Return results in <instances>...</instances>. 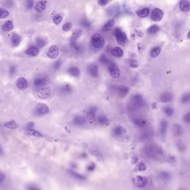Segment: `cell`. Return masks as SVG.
<instances>
[{"label": "cell", "mask_w": 190, "mask_h": 190, "mask_svg": "<svg viewBox=\"0 0 190 190\" xmlns=\"http://www.w3.org/2000/svg\"><path fill=\"white\" fill-rule=\"evenodd\" d=\"M14 24L11 20H7L2 25V29L4 31H9L13 29Z\"/></svg>", "instance_id": "cell-25"}, {"label": "cell", "mask_w": 190, "mask_h": 190, "mask_svg": "<svg viewBox=\"0 0 190 190\" xmlns=\"http://www.w3.org/2000/svg\"><path fill=\"white\" fill-rule=\"evenodd\" d=\"M108 71L111 77L113 78H117L121 75L119 68L115 63H111L108 68Z\"/></svg>", "instance_id": "cell-5"}, {"label": "cell", "mask_w": 190, "mask_h": 190, "mask_svg": "<svg viewBox=\"0 0 190 190\" xmlns=\"http://www.w3.org/2000/svg\"><path fill=\"white\" fill-rule=\"evenodd\" d=\"M99 61L103 64H106L108 63V59L104 54H101L99 58Z\"/></svg>", "instance_id": "cell-45"}, {"label": "cell", "mask_w": 190, "mask_h": 190, "mask_svg": "<svg viewBox=\"0 0 190 190\" xmlns=\"http://www.w3.org/2000/svg\"><path fill=\"white\" fill-rule=\"evenodd\" d=\"M161 51V48L159 46H156V47L154 48L151 51V57L153 58L156 57L159 54Z\"/></svg>", "instance_id": "cell-34"}, {"label": "cell", "mask_w": 190, "mask_h": 190, "mask_svg": "<svg viewBox=\"0 0 190 190\" xmlns=\"http://www.w3.org/2000/svg\"><path fill=\"white\" fill-rule=\"evenodd\" d=\"M113 33L119 44L123 45L127 42V35L125 32H123L121 28H115L114 30Z\"/></svg>", "instance_id": "cell-1"}, {"label": "cell", "mask_w": 190, "mask_h": 190, "mask_svg": "<svg viewBox=\"0 0 190 190\" xmlns=\"http://www.w3.org/2000/svg\"><path fill=\"white\" fill-rule=\"evenodd\" d=\"M72 27V23L70 22H67L65 23L62 27V29L63 31L65 32L68 31H69Z\"/></svg>", "instance_id": "cell-41"}, {"label": "cell", "mask_w": 190, "mask_h": 190, "mask_svg": "<svg viewBox=\"0 0 190 190\" xmlns=\"http://www.w3.org/2000/svg\"><path fill=\"white\" fill-rule=\"evenodd\" d=\"M36 94L39 99H47L51 95V89L48 86L40 87L36 91Z\"/></svg>", "instance_id": "cell-4"}, {"label": "cell", "mask_w": 190, "mask_h": 190, "mask_svg": "<svg viewBox=\"0 0 190 190\" xmlns=\"http://www.w3.org/2000/svg\"><path fill=\"white\" fill-rule=\"evenodd\" d=\"M25 52L27 55L29 56H35L38 53V50L37 48L32 46L26 50Z\"/></svg>", "instance_id": "cell-27"}, {"label": "cell", "mask_w": 190, "mask_h": 190, "mask_svg": "<svg viewBox=\"0 0 190 190\" xmlns=\"http://www.w3.org/2000/svg\"><path fill=\"white\" fill-rule=\"evenodd\" d=\"M33 6V1L29 0L27 1L26 3L27 8L28 10H31Z\"/></svg>", "instance_id": "cell-48"}, {"label": "cell", "mask_w": 190, "mask_h": 190, "mask_svg": "<svg viewBox=\"0 0 190 190\" xmlns=\"http://www.w3.org/2000/svg\"><path fill=\"white\" fill-rule=\"evenodd\" d=\"M159 30V28L157 25H153L148 28V29H147V32L151 34H153V33H156L158 32Z\"/></svg>", "instance_id": "cell-36"}, {"label": "cell", "mask_w": 190, "mask_h": 190, "mask_svg": "<svg viewBox=\"0 0 190 190\" xmlns=\"http://www.w3.org/2000/svg\"><path fill=\"white\" fill-rule=\"evenodd\" d=\"M95 168V165L94 163L90 164L87 167V170L89 171H93Z\"/></svg>", "instance_id": "cell-50"}, {"label": "cell", "mask_w": 190, "mask_h": 190, "mask_svg": "<svg viewBox=\"0 0 190 190\" xmlns=\"http://www.w3.org/2000/svg\"><path fill=\"white\" fill-rule=\"evenodd\" d=\"M144 103L143 97L140 94H135L131 99V106L134 109L140 108L144 106Z\"/></svg>", "instance_id": "cell-3"}, {"label": "cell", "mask_w": 190, "mask_h": 190, "mask_svg": "<svg viewBox=\"0 0 190 190\" xmlns=\"http://www.w3.org/2000/svg\"><path fill=\"white\" fill-rule=\"evenodd\" d=\"M115 21L113 19H110L105 24L104 26L102 28V30L103 31H108L112 29L114 27Z\"/></svg>", "instance_id": "cell-21"}, {"label": "cell", "mask_w": 190, "mask_h": 190, "mask_svg": "<svg viewBox=\"0 0 190 190\" xmlns=\"http://www.w3.org/2000/svg\"><path fill=\"white\" fill-rule=\"evenodd\" d=\"M136 12L137 15L140 17L144 18L149 15V10L148 8H145L137 10Z\"/></svg>", "instance_id": "cell-22"}, {"label": "cell", "mask_w": 190, "mask_h": 190, "mask_svg": "<svg viewBox=\"0 0 190 190\" xmlns=\"http://www.w3.org/2000/svg\"><path fill=\"white\" fill-rule=\"evenodd\" d=\"M173 133L176 136H180L183 132V128L180 125L178 124H174L172 126Z\"/></svg>", "instance_id": "cell-18"}, {"label": "cell", "mask_w": 190, "mask_h": 190, "mask_svg": "<svg viewBox=\"0 0 190 190\" xmlns=\"http://www.w3.org/2000/svg\"><path fill=\"white\" fill-rule=\"evenodd\" d=\"M108 0H99L98 1V3L101 6H104L108 3Z\"/></svg>", "instance_id": "cell-52"}, {"label": "cell", "mask_w": 190, "mask_h": 190, "mask_svg": "<svg viewBox=\"0 0 190 190\" xmlns=\"http://www.w3.org/2000/svg\"><path fill=\"white\" fill-rule=\"evenodd\" d=\"M179 7L181 11L183 12L190 11V2L187 0H182L180 1Z\"/></svg>", "instance_id": "cell-12"}, {"label": "cell", "mask_w": 190, "mask_h": 190, "mask_svg": "<svg viewBox=\"0 0 190 190\" xmlns=\"http://www.w3.org/2000/svg\"><path fill=\"white\" fill-rule=\"evenodd\" d=\"M183 120L187 123H190V112L185 115L183 117Z\"/></svg>", "instance_id": "cell-49"}, {"label": "cell", "mask_w": 190, "mask_h": 190, "mask_svg": "<svg viewBox=\"0 0 190 190\" xmlns=\"http://www.w3.org/2000/svg\"><path fill=\"white\" fill-rule=\"evenodd\" d=\"M28 190H40L37 187H33V186H30L28 187Z\"/></svg>", "instance_id": "cell-59"}, {"label": "cell", "mask_w": 190, "mask_h": 190, "mask_svg": "<svg viewBox=\"0 0 190 190\" xmlns=\"http://www.w3.org/2000/svg\"><path fill=\"white\" fill-rule=\"evenodd\" d=\"M137 33H138V35L140 36V37H141L142 36H143V32L141 31H137Z\"/></svg>", "instance_id": "cell-60"}, {"label": "cell", "mask_w": 190, "mask_h": 190, "mask_svg": "<svg viewBox=\"0 0 190 190\" xmlns=\"http://www.w3.org/2000/svg\"><path fill=\"white\" fill-rule=\"evenodd\" d=\"M52 20L54 24L58 25L61 22L62 20H63V17L59 14H58V15H55L53 17Z\"/></svg>", "instance_id": "cell-40"}, {"label": "cell", "mask_w": 190, "mask_h": 190, "mask_svg": "<svg viewBox=\"0 0 190 190\" xmlns=\"http://www.w3.org/2000/svg\"><path fill=\"white\" fill-rule=\"evenodd\" d=\"M187 37L188 38L190 39V31L187 35Z\"/></svg>", "instance_id": "cell-61"}, {"label": "cell", "mask_w": 190, "mask_h": 190, "mask_svg": "<svg viewBox=\"0 0 190 190\" xmlns=\"http://www.w3.org/2000/svg\"><path fill=\"white\" fill-rule=\"evenodd\" d=\"M116 93L120 97L122 98L126 97L129 91L128 87L125 86H120L114 89Z\"/></svg>", "instance_id": "cell-11"}, {"label": "cell", "mask_w": 190, "mask_h": 190, "mask_svg": "<svg viewBox=\"0 0 190 190\" xmlns=\"http://www.w3.org/2000/svg\"><path fill=\"white\" fill-rule=\"evenodd\" d=\"M164 112L168 116H172L174 114V110L172 107L169 106L166 107L164 108Z\"/></svg>", "instance_id": "cell-39"}, {"label": "cell", "mask_w": 190, "mask_h": 190, "mask_svg": "<svg viewBox=\"0 0 190 190\" xmlns=\"http://www.w3.org/2000/svg\"><path fill=\"white\" fill-rule=\"evenodd\" d=\"M61 91L64 93H69L72 91V88L69 86L67 85L63 87Z\"/></svg>", "instance_id": "cell-47"}, {"label": "cell", "mask_w": 190, "mask_h": 190, "mask_svg": "<svg viewBox=\"0 0 190 190\" xmlns=\"http://www.w3.org/2000/svg\"><path fill=\"white\" fill-rule=\"evenodd\" d=\"M160 178L163 181H167L171 178V174L170 172L167 171L161 172L159 174Z\"/></svg>", "instance_id": "cell-28"}, {"label": "cell", "mask_w": 190, "mask_h": 190, "mask_svg": "<svg viewBox=\"0 0 190 190\" xmlns=\"http://www.w3.org/2000/svg\"><path fill=\"white\" fill-rule=\"evenodd\" d=\"M15 70H16V68L14 66H12L10 67V74H13L15 72Z\"/></svg>", "instance_id": "cell-56"}, {"label": "cell", "mask_w": 190, "mask_h": 190, "mask_svg": "<svg viewBox=\"0 0 190 190\" xmlns=\"http://www.w3.org/2000/svg\"><path fill=\"white\" fill-rule=\"evenodd\" d=\"M97 120L99 123L101 125H105L108 121L107 117L106 116L102 115L98 116Z\"/></svg>", "instance_id": "cell-37"}, {"label": "cell", "mask_w": 190, "mask_h": 190, "mask_svg": "<svg viewBox=\"0 0 190 190\" xmlns=\"http://www.w3.org/2000/svg\"><path fill=\"white\" fill-rule=\"evenodd\" d=\"M68 72L70 74L74 77H77L80 75V70L78 68L75 67H70L68 69Z\"/></svg>", "instance_id": "cell-31"}, {"label": "cell", "mask_w": 190, "mask_h": 190, "mask_svg": "<svg viewBox=\"0 0 190 190\" xmlns=\"http://www.w3.org/2000/svg\"><path fill=\"white\" fill-rule=\"evenodd\" d=\"M46 81L44 78H37L35 80L34 82L35 86L37 87H43L46 84Z\"/></svg>", "instance_id": "cell-33"}, {"label": "cell", "mask_w": 190, "mask_h": 190, "mask_svg": "<svg viewBox=\"0 0 190 190\" xmlns=\"http://www.w3.org/2000/svg\"><path fill=\"white\" fill-rule=\"evenodd\" d=\"M181 101L183 104L190 102V93L183 94L181 98Z\"/></svg>", "instance_id": "cell-38"}, {"label": "cell", "mask_w": 190, "mask_h": 190, "mask_svg": "<svg viewBox=\"0 0 190 190\" xmlns=\"http://www.w3.org/2000/svg\"><path fill=\"white\" fill-rule=\"evenodd\" d=\"M82 31L81 29H78L75 31L70 39V44L72 47H74L76 46L77 39L82 35Z\"/></svg>", "instance_id": "cell-9"}, {"label": "cell", "mask_w": 190, "mask_h": 190, "mask_svg": "<svg viewBox=\"0 0 190 190\" xmlns=\"http://www.w3.org/2000/svg\"><path fill=\"white\" fill-rule=\"evenodd\" d=\"M61 62L60 60L57 61L54 65V69H59L61 65Z\"/></svg>", "instance_id": "cell-51"}, {"label": "cell", "mask_w": 190, "mask_h": 190, "mask_svg": "<svg viewBox=\"0 0 190 190\" xmlns=\"http://www.w3.org/2000/svg\"><path fill=\"white\" fill-rule=\"evenodd\" d=\"M168 123L165 120H163L160 123L159 132L161 135L164 136L166 134L167 131Z\"/></svg>", "instance_id": "cell-19"}, {"label": "cell", "mask_w": 190, "mask_h": 190, "mask_svg": "<svg viewBox=\"0 0 190 190\" xmlns=\"http://www.w3.org/2000/svg\"><path fill=\"white\" fill-rule=\"evenodd\" d=\"M97 108L95 107H91L88 111L87 115L89 118L92 121H95V113Z\"/></svg>", "instance_id": "cell-26"}, {"label": "cell", "mask_w": 190, "mask_h": 190, "mask_svg": "<svg viewBox=\"0 0 190 190\" xmlns=\"http://www.w3.org/2000/svg\"><path fill=\"white\" fill-rule=\"evenodd\" d=\"M5 175L3 173H2V172H1V173H0V182H1V183L5 179Z\"/></svg>", "instance_id": "cell-57"}, {"label": "cell", "mask_w": 190, "mask_h": 190, "mask_svg": "<svg viewBox=\"0 0 190 190\" xmlns=\"http://www.w3.org/2000/svg\"><path fill=\"white\" fill-rule=\"evenodd\" d=\"M133 182L135 187L138 188H143L147 185L148 181L144 177L137 176L133 179Z\"/></svg>", "instance_id": "cell-6"}, {"label": "cell", "mask_w": 190, "mask_h": 190, "mask_svg": "<svg viewBox=\"0 0 190 190\" xmlns=\"http://www.w3.org/2000/svg\"><path fill=\"white\" fill-rule=\"evenodd\" d=\"M37 46L39 47L42 48L46 44V41L45 40L41 37H38L37 39Z\"/></svg>", "instance_id": "cell-43"}, {"label": "cell", "mask_w": 190, "mask_h": 190, "mask_svg": "<svg viewBox=\"0 0 190 190\" xmlns=\"http://www.w3.org/2000/svg\"><path fill=\"white\" fill-rule=\"evenodd\" d=\"M59 54V48L56 45H53L49 49L46 53V55L48 57L51 59L56 58Z\"/></svg>", "instance_id": "cell-8"}, {"label": "cell", "mask_w": 190, "mask_h": 190, "mask_svg": "<svg viewBox=\"0 0 190 190\" xmlns=\"http://www.w3.org/2000/svg\"><path fill=\"white\" fill-rule=\"evenodd\" d=\"M4 125L6 127L9 129H14L17 128L18 127V125L17 123L14 120H12L11 121H7L4 124Z\"/></svg>", "instance_id": "cell-30"}, {"label": "cell", "mask_w": 190, "mask_h": 190, "mask_svg": "<svg viewBox=\"0 0 190 190\" xmlns=\"http://www.w3.org/2000/svg\"><path fill=\"white\" fill-rule=\"evenodd\" d=\"M74 123L77 125H83L86 122V120L82 116H77L75 117L73 121Z\"/></svg>", "instance_id": "cell-32"}, {"label": "cell", "mask_w": 190, "mask_h": 190, "mask_svg": "<svg viewBox=\"0 0 190 190\" xmlns=\"http://www.w3.org/2000/svg\"><path fill=\"white\" fill-rule=\"evenodd\" d=\"M21 37L17 33H14L11 37V42L12 45L14 47H16L19 46L21 41Z\"/></svg>", "instance_id": "cell-20"}, {"label": "cell", "mask_w": 190, "mask_h": 190, "mask_svg": "<svg viewBox=\"0 0 190 190\" xmlns=\"http://www.w3.org/2000/svg\"><path fill=\"white\" fill-rule=\"evenodd\" d=\"M138 157H136V156H134V157H133L132 159V163L134 164H136L138 163Z\"/></svg>", "instance_id": "cell-58"}, {"label": "cell", "mask_w": 190, "mask_h": 190, "mask_svg": "<svg viewBox=\"0 0 190 190\" xmlns=\"http://www.w3.org/2000/svg\"><path fill=\"white\" fill-rule=\"evenodd\" d=\"M173 96L172 94L170 92H165L160 96V101L162 103H168L172 100Z\"/></svg>", "instance_id": "cell-14"}, {"label": "cell", "mask_w": 190, "mask_h": 190, "mask_svg": "<svg viewBox=\"0 0 190 190\" xmlns=\"http://www.w3.org/2000/svg\"><path fill=\"white\" fill-rule=\"evenodd\" d=\"M133 123L135 125L139 127H143L144 126L145 123L144 121L140 118H136L133 119Z\"/></svg>", "instance_id": "cell-35"}, {"label": "cell", "mask_w": 190, "mask_h": 190, "mask_svg": "<svg viewBox=\"0 0 190 190\" xmlns=\"http://www.w3.org/2000/svg\"><path fill=\"white\" fill-rule=\"evenodd\" d=\"M68 172L70 175L76 179L80 180H84L86 179V177L84 176L78 174L77 172L73 171V170H68Z\"/></svg>", "instance_id": "cell-24"}, {"label": "cell", "mask_w": 190, "mask_h": 190, "mask_svg": "<svg viewBox=\"0 0 190 190\" xmlns=\"http://www.w3.org/2000/svg\"><path fill=\"white\" fill-rule=\"evenodd\" d=\"M91 42L94 47L97 48H101L104 46L105 40L101 35L99 33H95L92 36Z\"/></svg>", "instance_id": "cell-2"}, {"label": "cell", "mask_w": 190, "mask_h": 190, "mask_svg": "<svg viewBox=\"0 0 190 190\" xmlns=\"http://www.w3.org/2000/svg\"><path fill=\"white\" fill-rule=\"evenodd\" d=\"M0 17L1 18H4L7 17V16H9V12L7 11V10H5L4 9L1 8L0 9Z\"/></svg>", "instance_id": "cell-42"}, {"label": "cell", "mask_w": 190, "mask_h": 190, "mask_svg": "<svg viewBox=\"0 0 190 190\" xmlns=\"http://www.w3.org/2000/svg\"><path fill=\"white\" fill-rule=\"evenodd\" d=\"M46 3L45 2L43 1H40L37 2L35 6V9L38 12H41L45 11L46 8Z\"/></svg>", "instance_id": "cell-23"}, {"label": "cell", "mask_w": 190, "mask_h": 190, "mask_svg": "<svg viewBox=\"0 0 190 190\" xmlns=\"http://www.w3.org/2000/svg\"><path fill=\"white\" fill-rule=\"evenodd\" d=\"M16 86L20 90H24L28 86V82L23 77L20 78L17 81Z\"/></svg>", "instance_id": "cell-15"}, {"label": "cell", "mask_w": 190, "mask_h": 190, "mask_svg": "<svg viewBox=\"0 0 190 190\" xmlns=\"http://www.w3.org/2000/svg\"><path fill=\"white\" fill-rule=\"evenodd\" d=\"M81 24L84 27H89L90 26V23L87 20H84L81 22Z\"/></svg>", "instance_id": "cell-53"}, {"label": "cell", "mask_w": 190, "mask_h": 190, "mask_svg": "<svg viewBox=\"0 0 190 190\" xmlns=\"http://www.w3.org/2000/svg\"><path fill=\"white\" fill-rule=\"evenodd\" d=\"M130 65L131 68H136L139 66L138 62L135 59H134L130 61Z\"/></svg>", "instance_id": "cell-46"}, {"label": "cell", "mask_w": 190, "mask_h": 190, "mask_svg": "<svg viewBox=\"0 0 190 190\" xmlns=\"http://www.w3.org/2000/svg\"><path fill=\"white\" fill-rule=\"evenodd\" d=\"M178 146L179 149L181 150H183L185 149V145L184 143L182 142H179L178 144Z\"/></svg>", "instance_id": "cell-54"}, {"label": "cell", "mask_w": 190, "mask_h": 190, "mask_svg": "<svg viewBox=\"0 0 190 190\" xmlns=\"http://www.w3.org/2000/svg\"><path fill=\"white\" fill-rule=\"evenodd\" d=\"M111 53L112 56L116 58H120L123 55V51L121 48L116 46L111 50Z\"/></svg>", "instance_id": "cell-17"}, {"label": "cell", "mask_w": 190, "mask_h": 190, "mask_svg": "<svg viewBox=\"0 0 190 190\" xmlns=\"http://www.w3.org/2000/svg\"><path fill=\"white\" fill-rule=\"evenodd\" d=\"M136 169L140 171H144L146 169V166L144 163L141 162L137 165Z\"/></svg>", "instance_id": "cell-44"}, {"label": "cell", "mask_w": 190, "mask_h": 190, "mask_svg": "<svg viewBox=\"0 0 190 190\" xmlns=\"http://www.w3.org/2000/svg\"><path fill=\"white\" fill-rule=\"evenodd\" d=\"M35 112L38 114H46L48 113L49 109L46 104L43 103H38L36 106Z\"/></svg>", "instance_id": "cell-10"}, {"label": "cell", "mask_w": 190, "mask_h": 190, "mask_svg": "<svg viewBox=\"0 0 190 190\" xmlns=\"http://www.w3.org/2000/svg\"><path fill=\"white\" fill-rule=\"evenodd\" d=\"M89 73L92 77H97L99 75V71L97 66L94 64H91L88 68Z\"/></svg>", "instance_id": "cell-16"}, {"label": "cell", "mask_w": 190, "mask_h": 190, "mask_svg": "<svg viewBox=\"0 0 190 190\" xmlns=\"http://www.w3.org/2000/svg\"><path fill=\"white\" fill-rule=\"evenodd\" d=\"M163 15V12L161 11V9L155 8L152 11L151 14V19L153 21H159L162 19Z\"/></svg>", "instance_id": "cell-7"}, {"label": "cell", "mask_w": 190, "mask_h": 190, "mask_svg": "<svg viewBox=\"0 0 190 190\" xmlns=\"http://www.w3.org/2000/svg\"><path fill=\"white\" fill-rule=\"evenodd\" d=\"M126 132V129L121 126L115 127L112 130V134L115 137H120Z\"/></svg>", "instance_id": "cell-13"}, {"label": "cell", "mask_w": 190, "mask_h": 190, "mask_svg": "<svg viewBox=\"0 0 190 190\" xmlns=\"http://www.w3.org/2000/svg\"><path fill=\"white\" fill-rule=\"evenodd\" d=\"M24 133L27 136H33L38 137H42L43 136V135L39 132L32 129L26 130Z\"/></svg>", "instance_id": "cell-29"}, {"label": "cell", "mask_w": 190, "mask_h": 190, "mask_svg": "<svg viewBox=\"0 0 190 190\" xmlns=\"http://www.w3.org/2000/svg\"><path fill=\"white\" fill-rule=\"evenodd\" d=\"M34 123L33 122H30L28 123L27 124V126H26L27 130H29V129H31V128L34 126Z\"/></svg>", "instance_id": "cell-55"}]
</instances>
